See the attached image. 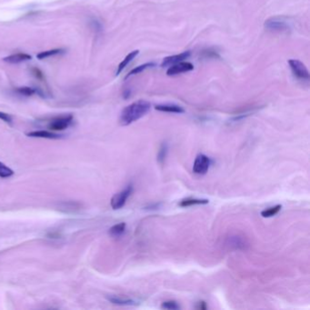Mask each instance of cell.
I'll list each match as a JSON object with an SVG mask.
<instances>
[{
    "mask_svg": "<svg viewBox=\"0 0 310 310\" xmlns=\"http://www.w3.org/2000/svg\"><path fill=\"white\" fill-rule=\"evenodd\" d=\"M281 205H276V206H274V207H272V208L263 210V211L261 212V216H262L263 218H271V217H274V216H276V215L281 210Z\"/></svg>",
    "mask_w": 310,
    "mask_h": 310,
    "instance_id": "e0dca14e",
    "label": "cell"
},
{
    "mask_svg": "<svg viewBox=\"0 0 310 310\" xmlns=\"http://www.w3.org/2000/svg\"><path fill=\"white\" fill-rule=\"evenodd\" d=\"M151 105L146 100H138L129 105L122 110L119 122L122 126H129L143 118L150 110Z\"/></svg>",
    "mask_w": 310,
    "mask_h": 310,
    "instance_id": "6da1fadb",
    "label": "cell"
},
{
    "mask_svg": "<svg viewBox=\"0 0 310 310\" xmlns=\"http://www.w3.org/2000/svg\"><path fill=\"white\" fill-rule=\"evenodd\" d=\"M16 92L22 96H30L34 95L36 93V89L32 88H28V87H22V88H17Z\"/></svg>",
    "mask_w": 310,
    "mask_h": 310,
    "instance_id": "603a6c76",
    "label": "cell"
},
{
    "mask_svg": "<svg viewBox=\"0 0 310 310\" xmlns=\"http://www.w3.org/2000/svg\"><path fill=\"white\" fill-rule=\"evenodd\" d=\"M209 203V200L208 199H200V198H186L181 200L179 206L182 208H186V207H191L195 205H207Z\"/></svg>",
    "mask_w": 310,
    "mask_h": 310,
    "instance_id": "4fadbf2b",
    "label": "cell"
},
{
    "mask_svg": "<svg viewBox=\"0 0 310 310\" xmlns=\"http://www.w3.org/2000/svg\"><path fill=\"white\" fill-rule=\"evenodd\" d=\"M154 66H155L154 63H146V64H144V65L138 66V67H136V68H134V69H132L130 73L127 75L126 79H129L131 76H134V75H136V74L141 73V72H143L144 70H146L147 68H152Z\"/></svg>",
    "mask_w": 310,
    "mask_h": 310,
    "instance_id": "d6986e66",
    "label": "cell"
},
{
    "mask_svg": "<svg viewBox=\"0 0 310 310\" xmlns=\"http://www.w3.org/2000/svg\"><path fill=\"white\" fill-rule=\"evenodd\" d=\"M27 135L31 137H40V138H48V139H58L61 138V135H58L53 132H49L46 130H36L29 132Z\"/></svg>",
    "mask_w": 310,
    "mask_h": 310,
    "instance_id": "30bf717a",
    "label": "cell"
},
{
    "mask_svg": "<svg viewBox=\"0 0 310 310\" xmlns=\"http://www.w3.org/2000/svg\"><path fill=\"white\" fill-rule=\"evenodd\" d=\"M126 230V223H119L117 225H113L109 229V235L112 237H120Z\"/></svg>",
    "mask_w": 310,
    "mask_h": 310,
    "instance_id": "9a60e30c",
    "label": "cell"
},
{
    "mask_svg": "<svg viewBox=\"0 0 310 310\" xmlns=\"http://www.w3.org/2000/svg\"><path fill=\"white\" fill-rule=\"evenodd\" d=\"M168 151H169V146H168V143L167 142H164L163 144L161 145V147L159 148L158 153V161L160 164H164L166 158H167V155H168Z\"/></svg>",
    "mask_w": 310,
    "mask_h": 310,
    "instance_id": "ac0fdd59",
    "label": "cell"
},
{
    "mask_svg": "<svg viewBox=\"0 0 310 310\" xmlns=\"http://www.w3.org/2000/svg\"><path fill=\"white\" fill-rule=\"evenodd\" d=\"M202 56L204 58H220V56L219 55V52L213 49V48H208L202 51Z\"/></svg>",
    "mask_w": 310,
    "mask_h": 310,
    "instance_id": "cb8c5ba5",
    "label": "cell"
},
{
    "mask_svg": "<svg viewBox=\"0 0 310 310\" xmlns=\"http://www.w3.org/2000/svg\"><path fill=\"white\" fill-rule=\"evenodd\" d=\"M32 73L34 75L35 77L40 80H43L44 79V75L42 73V71L39 69V68H34L32 69Z\"/></svg>",
    "mask_w": 310,
    "mask_h": 310,
    "instance_id": "484cf974",
    "label": "cell"
},
{
    "mask_svg": "<svg viewBox=\"0 0 310 310\" xmlns=\"http://www.w3.org/2000/svg\"><path fill=\"white\" fill-rule=\"evenodd\" d=\"M227 244L232 248H235L236 249H243V248H245V246H246L245 240L243 239L242 237H238V236L230 237L228 239Z\"/></svg>",
    "mask_w": 310,
    "mask_h": 310,
    "instance_id": "2e32d148",
    "label": "cell"
},
{
    "mask_svg": "<svg viewBox=\"0 0 310 310\" xmlns=\"http://www.w3.org/2000/svg\"><path fill=\"white\" fill-rule=\"evenodd\" d=\"M132 192H133V186L130 185V186H127L125 189H123L122 191L115 194L111 198V201H110L111 208L115 210L122 209L127 202L128 198L132 194Z\"/></svg>",
    "mask_w": 310,
    "mask_h": 310,
    "instance_id": "3957f363",
    "label": "cell"
},
{
    "mask_svg": "<svg viewBox=\"0 0 310 310\" xmlns=\"http://www.w3.org/2000/svg\"><path fill=\"white\" fill-rule=\"evenodd\" d=\"M107 300L114 305H119V306H136L137 301L135 299H130L124 296H117L112 295L107 297Z\"/></svg>",
    "mask_w": 310,
    "mask_h": 310,
    "instance_id": "9c48e42d",
    "label": "cell"
},
{
    "mask_svg": "<svg viewBox=\"0 0 310 310\" xmlns=\"http://www.w3.org/2000/svg\"><path fill=\"white\" fill-rule=\"evenodd\" d=\"M13 175H14V171L10 168L6 167L5 164L0 162V177L8 178Z\"/></svg>",
    "mask_w": 310,
    "mask_h": 310,
    "instance_id": "44dd1931",
    "label": "cell"
},
{
    "mask_svg": "<svg viewBox=\"0 0 310 310\" xmlns=\"http://www.w3.org/2000/svg\"><path fill=\"white\" fill-rule=\"evenodd\" d=\"M194 69V66L190 62H182L177 63L175 65H172L169 67V69L167 70V75L168 76H176L178 74L186 73L192 71Z\"/></svg>",
    "mask_w": 310,
    "mask_h": 310,
    "instance_id": "52a82bcc",
    "label": "cell"
},
{
    "mask_svg": "<svg viewBox=\"0 0 310 310\" xmlns=\"http://www.w3.org/2000/svg\"><path fill=\"white\" fill-rule=\"evenodd\" d=\"M0 120L4 121L6 124H12V117L10 115L6 114V113L0 112Z\"/></svg>",
    "mask_w": 310,
    "mask_h": 310,
    "instance_id": "d4e9b609",
    "label": "cell"
},
{
    "mask_svg": "<svg viewBox=\"0 0 310 310\" xmlns=\"http://www.w3.org/2000/svg\"><path fill=\"white\" fill-rule=\"evenodd\" d=\"M288 64L290 66L292 73L297 79L302 80V81H309L310 80V72L303 63L299 61L298 59H290V60H288Z\"/></svg>",
    "mask_w": 310,
    "mask_h": 310,
    "instance_id": "277c9868",
    "label": "cell"
},
{
    "mask_svg": "<svg viewBox=\"0 0 310 310\" xmlns=\"http://www.w3.org/2000/svg\"><path fill=\"white\" fill-rule=\"evenodd\" d=\"M161 309L162 310H180V306L174 300H169V301H165L161 304Z\"/></svg>",
    "mask_w": 310,
    "mask_h": 310,
    "instance_id": "7402d4cb",
    "label": "cell"
},
{
    "mask_svg": "<svg viewBox=\"0 0 310 310\" xmlns=\"http://www.w3.org/2000/svg\"><path fill=\"white\" fill-rule=\"evenodd\" d=\"M138 53H139L138 50L130 52V54L125 57L124 60L119 64V67H118V70H117V75H119V74L121 73L124 70V68L135 58V56L138 55Z\"/></svg>",
    "mask_w": 310,
    "mask_h": 310,
    "instance_id": "5bb4252c",
    "label": "cell"
},
{
    "mask_svg": "<svg viewBox=\"0 0 310 310\" xmlns=\"http://www.w3.org/2000/svg\"><path fill=\"white\" fill-rule=\"evenodd\" d=\"M266 29L274 32H283L289 29V23L285 17H273L265 22Z\"/></svg>",
    "mask_w": 310,
    "mask_h": 310,
    "instance_id": "7a4b0ae2",
    "label": "cell"
},
{
    "mask_svg": "<svg viewBox=\"0 0 310 310\" xmlns=\"http://www.w3.org/2000/svg\"><path fill=\"white\" fill-rule=\"evenodd\" d=\"M197 310H207V304H206L204 301L198 302V303H197Z\"/></svg>",
    "mask_w": 310,
    "mask_h": 310,
    "instance_id": "4316f807",
    "label": "cell"
},
{
    "mask_svg": "<svg viewBox=\"0 0 310 310\" xmlns=\"http://www.w3.org/2000/svg\"><path fill=\"white\" fill-rule=\"evenodd\" d=\"M211 165V160L204 154L197 155L193 165V172L197 175H205Z\"/></svg>",
    "mask_w": 310,
    "mask_h": 310,
    "instance_id": "5b68a950",
    "label": "cell"
},
{
    "mask_svg": "<svg viewBox=\"0 0 310 310\" xmlns=\"http://www.w3.org/2000/svg\"><path fill=\"white\" fill-rule=\"evenodd\" d=\"M73 122V116L67 115L52 119L48 124V129L52 131H62L67 130Z\"/></svg>",
    "mask_w": 310,
    "mask_h": 310,
    "instance_id": "8992f818",
    "label": "cell"
},
{
    "mask_svg": "<svg viewBox=\"0 0 310 310\" xmlns=\"http://www.w3.org/2000/svg\"><path fill=\"white\" fill-rule=\"evenodd\" d=\"M32 59V56L26 53H17V54H13L10 56H6L3 60L5 62L11 63V64H17V63L24 62L27 60Z\"/></svg>",
    "mask_w": 310,
    "mask_h": 310,
    "instance_id": "8fae6325",
    "label": "cell"
},
{
    "mask_svg": "<svg viewBox=\"0 0 310 310\" xmlns=\"http://www.w3.org/2000/svg\"><path fill=\"white\" fill-rule=\"evenodd\" d=\"M155 108L158 111H161V112L177 113V114L185 112V109L183 107L177 106V105H172V104L157 105Z\"/></svg>",
    "mask_w": 310,
    "mask_h": 310,
    "instance_id": "7c38bea8",
    "label": "cell"
},
{
    "mask_svg": "<svg viewBox=\"0 0 310 310\" xmlns=\"http://www.w3.org/2000/svg\"><path fill=\"white\" fill-rule=\"evenodd\" d=\"M190 56V51H185L182 52L178 55H174V56H167L163 59V62L161 64V67H170L172 65H175L177 63L182 62L185 61L186 58H188Z\"/></svg>",
    "mask_w": 310,
    "mask_h": 310,
    "instance_id": "ba28073f",
    "label": "cell"
},
{
    "mask_svg": "<svg viewBox=\"0 0 310 310\" xmlns=\"http://www.w3.org/2000/svg\"><path fill=\"white\" fill-rule=\"evenodd\" d=\"M64 49L62 48H56V49H51V50L43 51V52H40V54L37 55V57L39 59H45L46 57H49V56H55L57 54H61L64 52Z\"/></svg>",
    "mask_w": 310,
    "mask_h": 310,
    "instance_id": "ffe728a7",
    "label": "cell"
}]
</instances>
